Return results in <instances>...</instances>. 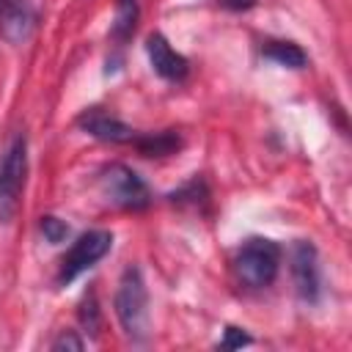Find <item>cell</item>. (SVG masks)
I'll return each mask as SVG.
<instances>
[{
  "label": "cell",
  "instance_id": "1",
  "mask_svg": "<svg viewBox=\"0 0 352 352\" xmlns=\"http://www.w3.org/2000/svg\"><path fill=\"white\" fill-rule=\"evenodd\" d=\"M116 316L121 322V330L132 341H143L148 336V292L140 267H126L118 289H116Z\"/></svg>",
  "mask_w": 352,
  "mask_h": 352
},
{
  "label": "cell",
  "instance_id": "2",
  "mask_svg": "<svg viewBox=\"0 0 352 352\" xmlns=\"http://www.w3.org/2000/svg\"><path fill=\"white\" fill-rule=\"evenodd\" d=\"M280 270V248L272 239L253 236L234 256V272L239 283L250 289H267Z\"/></svg>",
  "mask_w": 352,
  "mask_h": 352
},
{
  "label": "cell",
  "instance_id": "3",
  "mask_svg": "<svg viewBox=\"0 0 352 352\" xmlns=\"http://www.w3.org/2000/svg\"><path fill=\"white\" fill-rule=\"evenodd\" d=\"M28 179V140L16 135L0 157V223H11L19 212Z\"/></svg>",
  "mask_w": 352,
  "mask_h": 352
},
{
  "label": "cell",
  "instance_id": "4",
  "mask_svg": "<svg viewBox=\"0 0 352 352\" xmlns=\"http://www.w3.org/2000/svg\"><path fill=\"white\" fill-rule=\"evenodd\" d=\"M99 190L107 204L126 209V212H138L151 204V192H148L146 182L132 168H126L121 162H113L99 173Z\"/></svg>",
  "mask_w": 352,
  "mask_h": 352
},
{
  "label": "cell",
  "instance_id": "5",
  "mask_svg": "<svg viewBox=\"0 0 352 352\" xmlns=\"http://www.w3.org/2000/svg\"><path fill=\"white\" fill-rule=\"evenodd\" d=\"M113 248V234L110 231H88L82 236H77V242L66 250V256L60 258V270H58V283L66 286L74 278H80L85 270H91L99 258H104Z\"/></svg>",
  "mask_w": 352,
  "mask_h": 352
},
{
  "label": "cell",
  "instance_id": "6",
  "mask_svg": "<svg viewBox=\"0 0 352 352\" xmlns=\"http://www.w3.org/2000/svg\"><path fill=\"white\" fill-rule=\"evenodd\" d=\"M33 0H0V38L8 44H25L36 30Z\"/></svg>",
  "mask_w": 352,
  "mask_h": 352
},
{
  "label": "cell",
  "instance_id": "7",
  "mask_svg": "<svg viewBox=\"0 0 352 352\" xmlns=\"http://www.w3.org/2000/svg\"><path fill=\"white\" fill-rule=\"evenodd\" d=\"M292 278L297 286V294L305 302H316L319 297V256L311 242H297L292 250Z\"/></svg>",
  "mask_w": 352,
  "mask_h": 352
},
{
  "label": "cell",
  "instance_id": "8",
  "mask_svg": "<svg viewBox=\"0 0 352 352\" xmlns=\"http://www.w3.org/2000/svg\"><path fill=\"white\" fill-rule=\"evenodd\" d=\"M146 55H148V63L151 69L162 77V80H170V82H182L190 72V63L182 52H176L168 38L162 33H151L146 38Z\"/></svg>",
  "mask_w": 352,
  "mask_h": 352
},
{
  "label": "cell",
  "instance_id": "9",
  "mask_svg": "<svg viewBox=\"0 0 352 352\" xmlns=\"http://www.w3.org/2000/svg\"><path fill=\"white\" fill-rule=\"evenodd\" d=\"M77 126L82 132H88L91 138H99L104 143H135V138H138V132L132 126H126L124 121H118L102 110H85L77 118Z\"/></svg>",
  "mask_w": 352,
  "mask_h": 352
},
{
  "label": "cell",
  "instance_id": "10",
  "mask_svg": "<svg viewBox=\"0 0 352 352\" xmlns=\"http://www.w3.org/2000/svg\"><path fill=\"white\" fill-rule=\"evenodd\" d=\"M135 146L143 157H168L173 151H179L182 140L173 129H165V132H146V135H138L135 138Z\"/></svg>",
  "mask_w": 352,
  "mask_h": 352
},
{
  "label": "cell",
  "instance_id": "11",
  "mask_svg": "<svg viewBox=\"0 0 352 352\" xmlns=\"http://www.w3.org/2000/svg\"><path fill=\"white\" fill-rule=\"evenodd\" d=\"M261 52L278 66H289V69H302L308 63V55L294 41H267Z\"/></svg>",
  "mask_w": 352,
  "mask_h": 352
},
{
  "label": "cell",
  "instance_id": "12",
  "mask_svg": "<svg viewBox=\"0 0 352 352\" xmlns=\"http://www.w3.org/2000/svg\"><path fill=\"white\" fill-rule=\"evenodd\" d=\"M38 228H41V234H44V239H47V242H52V245H58V242H63V239H66V234H69V226H66L63 220H58V217H52V214H47V217H41V223H38Z\"/></svg>",
  "mask_w": 352,
  "mask_h": 352
},
{
  "label": "cell",
  "instance_id": "13",
  "mask_svg": "<svg viewBox=\"0 0 352 352\" xmlns=\"http://www.w3.org/2000/svg\"><path fill=\"white\" fill-rule=\"evenodd\" d=\"M253 338L250 336H245L239 327H226V338L220 341V346L223 349H236V346H245V344H250Z\"/></svg>",
  "mask_w": 352,
  "mask_h": 352
},
{
  "label": "cell",
  "instance_id": "14",
  "mask_svg": "<svg viewBox=\"0 0 352 352\" xmlns=\"http://www.w3.org/2000/svg\"><path fill=\"white\" fill-rule=\"evenodd\" d=\"M52 349H74V352H80V349H82V341L74 336V330H63V333L52 341Z\"/></svg>",
  "mask_w": 352,
  "mask_h": 352
},
{
  "label": "cell",
  "instance_id": "15",
  "mask_svg": "<svg viewBox=\"0 0 352 352\" xmlns=\"http://www.w3.org/2000/svg\"><path fill=\"white\" fill-rule=\"evenodd\" d=\"M223 8H228V11H248V8H253L258 0H217Z\"/></svg>",
  "mask_w": 352,
  "mask_h": 352
}]
</instances>
